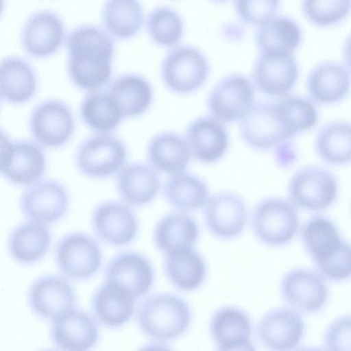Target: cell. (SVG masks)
<instances>
[{
    "label": "cell",
    "mask_w": 351,
    "mask_h": 351,
    "mask_svg": "<svg viewBox=\"0 0 351 351\" xmlns=\"http://www.w3.org/2000/svg\"><path fill=\"white\" fill-rule=\"evenodd\" d=\"M67 72L73 84L86 90L106 85L112 75V38L101 28L82 25L66 36Z\"/></svg>",
    "instance_id": "6da1fadb"
},
{
    "label": "cell",
    "mask_w": 351,
    "mask_h": 351,
    "mask_svg": "<svg viewBox=\"0 0 351 351\" xmlns=\"http://www.w3.org/2000/svg\"><path fill=\"white\" fill-rule=\"evenodd\" d=\"M137 319L147 336L158 341H168L187 330L191 313L182 298L163 293L145 300L138 308Z\"/></svg>",
    "instance_id": "7a4b0ae2"
},
{
    "label": "cell",
    "mask_w": 351,
    "mask_h": 351,
    "mask_svg": "<svg viewBox=\"0 0 351 351\" xmlns=\"http://www.w3.org/2000/svg\"><path fill=\"white\" fill-rule=\"evenodd\" d=\"M243 141L256 149H268L293 138L296 131L277 101L253 105L240 120Z\"/></svg>",
    "instance_id": "3957f363"
},
{
    "label": "cell",
    "mask_w": 351,
    "mask_h": 351,
    "mask_svg": "<svg viewBox=\"0 0 351 351\" xmlns=\"http://www.w3.org/2000/svg\"><path fill=\"white\" fill-rule=\"evenodd\" d=\"M209 64L204 53L196 47L182 45L171 49L161 65L165 86L178 94L197 90L207 79Z\"/></svg>",
    "instance_id": "277c9868"
},
{
    "label": "cell",
    "mask_w": 351,
    "mask_h": 351,
    "mask_svg": "<svg viewBox=\"0 0 351 351\" xmlns=\"http://www.w3.org/2000/svg\"><path fill=\"white\" fill-rule=\"evenodd\" d=\"M299 226L298 213L289 202L280 198H267L255 206L252 227L265 244L280 246L289 243Z\"/></svg>",
    "instance_id": "5b68a950"
},
{
    "label": "cell",
    "mask_w": 351,
    "mask_h": 351,
    "mask_svg": "<svg viewBox=\"0 0 351 351\" xmlns=\"http://www.w3.org/2000/svg\"><path fill=\"white\" fill-rule=\"evenodd\" d=\"M127 158V149L115 136L101 133L84 140L78 147L75 160L84 175L101 178L119 171Z\"/></svg>",
    "instance_id": "8992f818"
},
{
    "label": "cell",
    "mask_w": 351,
    "mask_h": 351,
    "mask_svg": "<svg viewBox=\"0 0 351 351\" xmlns=\"http://www.w3.org/2000/svg\"><path fill=\"white\" fill-rule=\"evenodd\" d=\"M337 193L338 184L334 176L317 167H305L297 171L288 187L293 204L309 210L328 208L335 200Z\"/></svg>",
    "instance_id": "52a82bcc"
},
{
    "label": "cell",
    "mask_w": 351,
    "mask_h": 351,
    "mask_svg": "<svg viewBox=\"0 0 351 351\" xmlns=\"http://www.w3.org/2000/svg\"><path fill=\"white\" fill-rule=\"evenodd\" d=\"M66 39L65 26L56 12L42 10L32 13L22 27L21 42L29 56L43 59L55 54Z\"/></svg>",
    "instance_id": "ba28073f"
},
{
    "label": "cell",
    "mask_w": 351,
    "mask_h": 351,
    "mask_svg": "<svg viewBox=\"0 0 351 351\" xmlns=\"http://www.w3.org/2000/svg\"><path fill=\"white\" fill-rule=\"evenodd\" d=\"M29 128L40 145L56 148L65 145L75 130L72 111L64 102L49 99L38 104L29 119Z\"/></svg>",
    "instance_id": "9c48e42d"
},
{
    "label": "cell",
    "mask_w": 351,
    "mask_h": 351,
    "mask_svg": "<svg viewBox=\"0 0 351 351\" xmlns=\"http://www.w3.org/2000/svg\"><path fill=\"white\" fill-rule=\"evenodd\" d=\"M254 90L251 82L240 74H231L219 81L210 92L208 108L220 122L241 120L253 106Z\"/></svg>",
    "instance_id": "30bf717a"
},
{
    "label": "cell",
    "mask_w": 351,
    "mask_h": 351,
    "mask_svg": "<svg viewBox=\"0 0 351 351\" xmlns=\"http://www.w3.org/2000/svg\"><path fill=\"white\" fill-rule=\"evenodd\" d=\"M56 260L58 268L66 276L85 279L98 271L101 253L92 238L82 232H72L58 242Z\"/></svg>",
    "instance_id": "8fae6325"
},
{
    "label": "cell",
    "mask_w": 351,
    "mask_h": 351,
    "mask_svg": "<svg viewBox=\"0 0 351 351\" xmlns=\"http://www.w3.org/2000/svg\"><path fill=\"white\" fill-rule=\"evenodd\" d=\"M20 204L27 218L48 224L64 215L69 206V194L58 181L40 180L23 191Z\"/></svg>",
    "instance_id": "7c38bea8"
},
{
    "label": "cell",
    "mask_w": 351,
    "mask_h": 351,
    "mask_svg": "<svg viewBox=\"0 0 351 351\" xmlns=\"http://www.w3.org/2000/svg\"><path fill=\"white\" fill-rule=\"evenodd\" d=\"M298 66L292 53L261 52L253 66L256 87L271 96H283L294 86Z\"/></svg>",
    "instance_id": "4fadbf2b"
},
{
    "label": "cell",
    "mask_w": 351,
    "mask_h": 351,
    "mask_svg": "<svg viewBox=\"0 0 351 351\" xmlns=\"http://www.w3.org/2000/svg\"><path fill=\"white\" fill-rule=\"evenodd\" d=\"M204 218L213 234L221 239H232L243 230L247 212L239 196L233 193L222 192L208 199Z\"/></svg>",
    "instance_id": "5bb4252c"
},
{
    "label": "cell",
    "mask_w": 351,
    "mask_h": 351,
    "mask_svg": "<svg viewBox=\"0 0 351 351\" xmlns=\"http://www.w3.org/2000/svg\"><path fill=\"white\" fill-rule=\"evenodd\" d=\"M106 278V282L120 288L136 300L150 289L154 282V270L149 261L143 255L126 252L110 262Z\"/></svg>",
    "instance_id": "9a60e30c"
},
{
    "label": "cell",
    "mask_w": 351,
    "mask_h": 351,
    "mask_svg": "<svg viewBox=\"0 0 351 351\" xmlns=\"http://www.w3.org/2000/svg\"><path fill=\"white\" fill-rule=\"evenodd\" d=\"M280 291L290 306L308 313L319 311L328 298L327 287L321 276L304 269L289 271L282 280Z\"/></svg>",
    "instance_id": "2e32d148"
},
{
    "label": "cell",
    "mask_w": 351,
    "mask_h": 351,
    "mask_svg": "<svg viewBox=\"0 0 351 351\" xmlns=\"http://www.w3.org/2000/svg\"><path fill=\"white\" fill-rule=\"evenodd\" d=\"M261 341L276 350L293 349L300 343L304 322L300 315L289 308H278L267 313L257 328Z\"/></svg>",
    "instance_id": "e0dca14e"
},
{
    "label": "cell",
    "mask_w": 351,
    "mask_h": 351,
    "mask_svg": "<svg viewBox=\"0 0 351 351\" xmlns=\"http://www.w3.org/2000/svg\"><path fill=\"white\" fill-rule=\"evenodd\" d=\"M53 320L51 337L59 349L84 351L91 348L98 339L95 321L82 311L72 308Z\"/></svg>",
    "instance_id": "ac0fdd59"
},
{
    "label": "cell",
    "mask_w": 351,
    "mask_h": 351,
    "mask_svg": "<svg viewBox=\"0 0 351 351\" xmlns=\"http://www.w3.org/2000/svg\"><path fill=\"white\" fill-rule=\"evenodd\" d=\"M92 221L99 239L114 245L128 244L138 232L137 220L132 210L115 202L99 204L93 212Z\"/></svg>",
    "instance_id": "d6986e66"
},
{
    "label": "cell",
    "mask_w": 351,
    "mask_h": 351,
    "mask_svg": "<svg viewBox=\"0 0 351 351\" xmlns=\"http://www.w3.org/2000/svg\"><path fill=\"white\" fill-rule=\"evenodd\" d=\"M29 302L38 315L53 319L73 308L75 293L71 285L64 278L54 275L43 276L31 285Z\"/></svg>",
    "instance_id": "ffe728a7"
},
{
    "label": "cell",
    "mask_w": 351,
    "mask_h": 351,
    "mask_svg": "<svg viewBox=\"0 0 351 351\" xmlns=\"http://www.w3.org/2000/svg\"><path fill=\"white\" fill-rule=\"evenodd\" d=\"M186 142L191 154L196 160L210 163L218 160L226 152L228 137L220 121L213 117H204L189 125Z\"/></svg>",
    "instance_id": "44dd1931"
},
{
    "label": "cell",
    "mask_w": 351,
    "mask_h": 351,
    "mask_svg": "<svg viewBox=\"0 0 351 351\" xmlns=\"http://www.w3.org/2000/svg\"><path fill=\"white\" fill-rule=\"evenodd\" d=\"M210 332L220 350L253 349L250 317L239 308L226 307L216 311L210 321Z\"/></svg>",
    "instance_id": "7402d4cb"
},
{
    "label": "cell",
    "mask_w": 351,
    "mask_h": 351,
    "mask_svg": "<svg viewBox=\"0 0 351 351\" xmlns=\"http://www.w3.org/2000/svg\"><path fill=\"white\" fill-rule=\"evenodd\" d=\"M46 165V157L40 146L28 141H19L12 142L1 173L14 184L31 185L40 180Z\"/></svg>",
    "instance_id": "603a6c76"
},
{
    "label": "cell",
    "mask_w": 351,
    "mask_h": 351,
    "mask_svg": "<svg viewBox=\"0 0 351 351\" xmlns=\"http://www.w3.org/2000/svg\"><path fill=\"white\" fill-rule=\"evenodd\" d=\"M38 86L36 73L25 59L15 56L0 60V97L14 104L29 101Z\"/></svg>",
    "instance_id": "cb8c5ba5"
},
{
    "label": "cell",
    "mask_w": 351,
    "mask_h": 351,
    "mask_svg": "<svg viewBox=\"0 0 351 351\" xmlns=\"http://www.w3.org/2000/svg\"><path fill=\"white\" fill-rule=\"evenodd\" d=\"M160 183L156 170L143 163H132L120 171L117 189L122 199L131 206L149 203L158 194Z\"/></svg>",
    "instance_id": "d4e9b609"
},
{
    "label": "cell",
    "mask_w": 351,
    "mask_h": 351,
    "mask_svg": "<svg viewBox=\"0 0 351 351\" xmlns=\"http://www.w3.org/2000/svg\"><path fill=\"white\" fill-rule=\"evenodd\" d=\"M350 86L349 73L342 64L324 62L308 74L307 90L311 97L321 104H332L342 99Z\"/></svg>",
    "instance_id": "484cf974"
},
{
    "label": "cell",
    "mask_w": 351,
    "mask_h": 351,
    "mask_svg": "<svg viewBox=\"0 0 351 351\" xmlns=\"http://www.w3.org/2000/svg\"><path fill=\"white\" fill-rule=\"evenodd\" d=\"M191 153L186 141L179 134L165 132L149 142L147 158L152 167L168 174L182 172L186 168Z\"/></svg>",
    "instance_id": "4316f807"
},
{
    "label": "cell",
    "mask_w": 351,
    "mask_h": 351,
    "mask_svg": "<svg viewBox=\"0 0 351 351\" xmlns=\"http://www.w3.org/2000/svg\"><path fill=\"white\" fill-rule=\"evenodd\" d=\"M123 117H134L143 114L153 99L150 84L136 74H124L117 77L108 91Z\"/></svg>",
    "instance_id": "83f0119b"
},
{
    "label": "cell",
    "mask_w": 351,
    "mask_h": 351,
    "mask_svg": "<svg viewBox=\"0 0 351 351\" xmlns=\"http://www.w3.org/2000/svg\"><path fill=\"white\" fill-rule=\"evenodd\" d=\"M254 37L261 53H292L301 42L302 32L292 19L274 15L258 25Z\"/></svg>",
    "instance_id": "f1b7e54d"
},
{
    "label": "cell",
    "mask_w": 351,
    "mask_h": 351,
    "mask_svg": "<svg viewBox=\"0 0 351 351\" xmlns=\"http://www.w3.org/2000/svg\"><path fill=\"white\" fill-rule=\"evenodd\" d=\"M199 235L195 221L182 213L164 216L154 231L156 247L165 254L193 248Z\"/></svg>",
    "instance_id": "f546056e"
},
{
    "label": "cell",
    "mask_w": 351,
    "mask_h": 351,
    "mask_svg": "<svg viewBox=\"0 0 351 351\" xmlns=\"http://www.w3.org/2000/svg\"><path fill=\"white\" fill-rule=\"evenodd\" d=\"M101 17L111 37L127 40L136 36L143 25V7L139 0H106Z\"/></svg>",
    "instance_id": "4dcf8cb0"
},
{
    "label": "cell",
    "mask_w": 351,
    "mask_h": 351,
    "mask_svg": "<svg viewBox=\"0 0 351 351\" xmlns=\"http://www.w3.org/2000/svg\"><path fill=\"white\" fill-rule=\"evenodd\" d=\"M135 299L120 288L106 282L95 293L92 308L97 319L110 327L127 323L134 312Z\"/></svg>",
    "instance_id": "1f68e13d"
},
{
    "label": "cell",
    "mask_w": 351,
    "mask_h": 351,
    "mask_svg": "<svg viewBox=\"0 0 351 351\" xmlns=\"http://www.w3.org/2000/svg\"><path fill=\"white\" fill-rule=\"evenodd\" d=\"M51 240L50 232L43 223L27 221L12 231L9 239V251L18 262L33 263L46 254Z\"/></svg>",
    "instance_id": "d6a6232c"
},
{
    "label": "cell",
    "mask_w": 351,
    "mask_h": 351,
    "mask_svg": "<svg viewBox=\"0 0 351 351\" xmlns=\"http://www.w3.org/2000/svg\"><path fill=\"white\" fill-rule=\"evenodd\" d=\"M164 267L171 282L183 291L198 288L206 272L204 260L193 248L165 254Z\"/></svg>",
    "instance_id": "836d02e7"
},
{
    "label": "cell",
    "mask_w": 351,
    "mask_h": 351,
    "mask_svg": "<svg viewBox=\"0 0 351 351\" xmlns=\"http://www.w3.org/2000/svg\"><path fill=\"white\" fill-rule=\"evenodd\" d=\"M164 195L173 207L182 211H190L204 206L209 192L200 178L182 171L169 178L164 186Z\"/></svg>",
    "instance_id": "e575fe53"
},
{
    "label": "cell",
    "mask_w": 351,
    "mask_h": 351,
    "mask_svg": "<svg viewBox=\"0 0 351 351\" xmlns=\"http://www.w3.org/2000/svg\"><path fill=\"white\" fill-rule=\"evenodd\" d=\"M315 147L318 156L332 165L350 160L351 129L349 123L335 121L324 125L317 134Z\"/></svg>",
    "instance_id": "d590c367"
},
{
    "label": "cell",
    "mask_w": 351,
    "mask_h": 351,
    "mask_svg": "<svg viewBox=\"0 0 351 351\" xmlns=\"http://www.w3.org/2000/svg\"><path fill=\"white\" fill-rule=\"evenodd\" d=\"M84 123L92 130L108 133L114 130L123 117L109 93L94 91L86 96L80 106Z\"/></svg>",
    "instance_id": "8d00e7d4"
},
{
    "label": "cell",
    "mask_w": 351,
    "mask_h": 351,
    "mask_svg": "<svg viewBox=\"0 0 351 351\" xmlns=\"http://www.w3.org/2000/svg\"><path fill=\"white\" fill-rule=\"evenodd\" d=\"M301 236L305 249L314 261L333 252L343 241L335 224L321 216L314 217L306 221Z\"/></svg>",
    "instance_id": "74e56055"
},
{
    "label": "cell",
    "mask_w": 351,
    "mask_h": 351,
    "mask_svg": "<svg viewBox=\"0 0 351 351\" xmlns=\"http://www.w3.org/2000/svg\"><path fill=\"white\" fill-rule=\"evenodd\" d=\"M146 27L152 41L165 47L176 45L181 40L184 31L180 15L167 6L156 8L149 13Z\"/></svg>",
    "instance_id": "f35d334b"
},
{
    "label": "cell",
    "mask_w": 351,
    "mask_h": 351,
    "mask_svg": "<svg viewBox=\"0 0 351 351\" xmlns=\"http://www.w3.org/2000/svg\"><path fill=\"white\" fill-rule=\"evenodd\" d=\"M350 0H302L305 17L313 25L328 27L341 21L349 13Z\"/></svg>",
    "instance_id": "ab89813d"
},
{
    "label": "cell",
    "mask_w": 351,
    "mask_h": 351,
    "mask_svg": "<svg viewBox=\"0 0 351 351\" xmlns=\"http://www.w3.org/2000/svg\"><path fill=\"white\" fill-rule=\"evenodd\" d=\"M297 132H304L314 127L317 112L308 100L293 95H283L276 100Z\"/></svg>",
    "instance_id": "60d3db41"
},
{
    "label": "cell",
    "mask_w": 351,
    "mask_h": 351,
    "mask_svg": "<svg viewBox=\"0 0 351 351\" xmlns=\"http://www.w3.org/2000/svg\"><path fill=\"white\" fill-rule=\"evenodd\" d=\"M317 271L324 278L335 281L346 280L350 275V247L342 241L339 247L327 256L315 261Z\"/></svg>",
    "instance_id": "b9f144b4"
},
{
    "label": "cell",
    "mask_w": 351,
    "mask_h": 351,
    "mask_svg": "<svg viewBox=\"0 0 351 351\" xmlns=\"http://www.w3.org/2000/svg\"><path fill=\"white\" fill-rule=\"evenodd\" d=\"M280 0H234L240 19L250 25H259L275 15Z\"/></svg>",
    "instance_id": "7bdbcfd3"
},
{
    "label": "cell",
    "mask_w": 351,
    "mask_h": 351,
    "mask_svg": "<svg viewBox=\"0 0 351 351\" xmlns=\"http://www.w3.org/2000/svg\"><path fill=\"white\" fill-rule=\"evenodd\" d=\"M325 345L328 350H350V318L344 316L335 320L325 334Z\"/></svg>",
    "instance_id": "ee69618b"
},
{
    "label": "cell",
    "mask_w": 351,
    "mask_h": 351,
    "mask_svg": "<svg viewBox=\"0 0 351 351\" xmlns=\"http://www.w3.org/2000/svg\"><path fill=\"white\" fill-rule=\"evenodd\" d=\"M12 143L8 135L0 129V173L7 161Z\"/></svg>",
    "instance_id": "f6af8a7d"
},
{
    "label": "cell",
    "mask_w": 351,
    "mask_h": 351,
    "mask_svg": "<svg viewBox=\"0 0 351 351\" xmlns=\"http://www.w3.org/2000/svg\"><path fill=\"white\" fill-rule=\"evenodd\" d=\"M5 7V0H0V18L4 12Z\"/></svg>",
    "instance_id": "bcb514c9"
},
{
    "label": "cell",
    "mask_w": 351,
    "mask_h": 351,
    "mask_svg": "<svg viewBox=\"0 0 351 351\" xmlns=\"http://www.w3.org/2000/svg\"><path fill=\"white\" fill-rule=\"evenodd\" d=\"M210 1L215 2V3H221V2L226 1L228 0H210Z\"/></svg>",
    "instance_id": "7dc6e473"
}]
</instances>
